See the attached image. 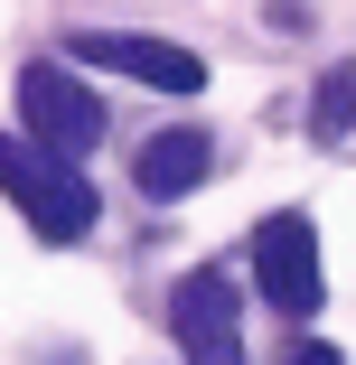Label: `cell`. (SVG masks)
<instances>
[{"instance_id": "6da1fadb", "label": "cell", "mask_w": 356, "mask_h": 365, "mask_svg": "<svg viewBox=\"0 0 356 365\" xmlns=\"http://www.w3.org/2000/svg\"><path fill=\"white\" fill-rule=\"evenodd\" d=\"M0 197H10L47 244H76V235L94 225L85 169L66 160V150H47V140H19V131H0Z\"/></svg>"}, {"instance_id": "7a4b0ae2", "label": "cell", "mask_w": 356, "mask_h": 365, "mask_svg": "<svg viewBox=\"0 0 356 365\" xmlns=\"http://www.w3.org/2000/svg\"><path fill=\"white\" fill-rule=\"evenodd\" d=\"M253 281H263V300L281 319H310L319 309V225L300 206H281V215L253 225Z\"/></svg>"}, {"instance_id": "3957f363", "label": "cell", "mask_w": 356, "mask_h": 365, "mask_svg": "<svg viewBox=\"0 0 356 365\" xmlns=\"http://www.w3.org/2000/svg\"><path fill=\"white\" fill-rule=\"evenodd\" d=\"M19 122H29V140H47V150H66V160H85L94 140H103V103L66 76V66H19Z\"/></svg>"}, {"instance_id": "277c9868", "label": "cell", "mask_w": 356, "mask_h": 365, "mask_svg": "<svg viewBox=\"0 0 356 365\" xmlns=\"http://www.w3.org/2000/svg\"><path fill=\"white\" fill-rule=\"evenodd\" d=\"M66 56H76V66H113V76H141L151 94H197V85H206V56H197V47L141 38V29H76Z\"/></svg>"}, {"instance_id": "5b68a950", "label": "cell", "mask_w": 356, "mask_h": 365, "mask_svg": "<svg viewBox=\"0 0 356 365\" xmlns=\"http://www.w3.org/2000/svg\"><path fill=\"white\" fill-rule=\"evenodd\" d=\"M169 328H178L188 365H244V319H235V281L225 272H188L169 290Z\"/></svg>"}, {"instance_id": "8992f818", "label": "cell", "mask_w": 356, "mask_h": 365, "mask_svg": "<svg viewBox=\"0 0 356 365\" xmlns=\"http://www.w3.org/2000/svg\"><path fill=\"white\" fill-rule=\"evenodd\" d=\"M206 169H216V140L206 131H160V140H141V160H131L141 197H188Z\"/></svg>"}, {"instance_id": "52a82bcc", "label": "cell", "mask_w": 356, "mask_h": 365, "mask_svg": "<svg viewBox=\"0 0 356 365\" xmlns=\"http://www.w3.org/2000/svg\"><path fill=\"white\" fill-rule=\"evenodd\" d=\"M347 131H356V76L337 66V76H319V103H310V140H319V150H337Z\"/></svg>"}, {"instance_id": "ba28073f", "label": "cell", "mask_w": 356, "mask_h": 365, "mask_svg": "<svg viewBox=\"0 0 356 365\" xmlns=\"http://www.w3.org/2000/svg\"><path fill=\"white\" fill-rule=\"evenodd\" d=\"M281 365H347V356H337V346H319V337H300V346L281 356Z\"/></svg>"}]
</instances>
